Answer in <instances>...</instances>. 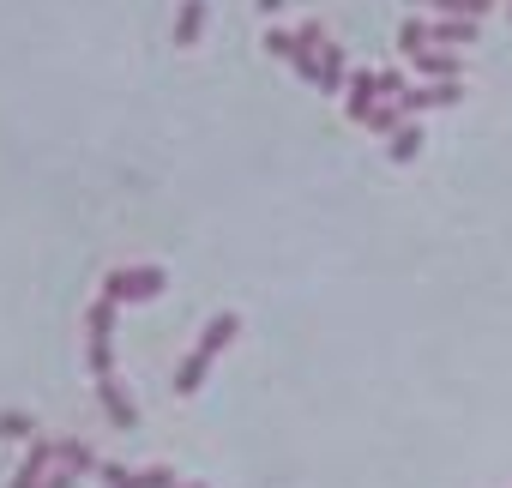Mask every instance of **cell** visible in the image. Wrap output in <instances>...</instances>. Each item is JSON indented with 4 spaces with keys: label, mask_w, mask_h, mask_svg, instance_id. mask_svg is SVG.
Wrapping results in <instances>:
<instances>
[{
    "label": "cell",
    "mask_w": 512,
    "mask_h": 488,
    "mask_svg": "<svg viewBox=\"0 0 512 488\" xmlns=\"http://www.w3.org/2000/svg\"><path fill=\"white\" fill-rule=\"evenodd\" d=\"M61 458V446H49V440H31V458H25V470L13 476V488H37L43 482V470Z\"/></svg>",
    "instance_id": "obj_9"
},
{
    "label": "cell",
    "mask_w": 512,
    "mask_h": 488,
    "mask_svg": "<svg viewBox=\"0 0 512 488\" xmlns=\"http://www.w3.org/2000/svg\"><path fill=\"white\" fill-rule=\"evenodd\" d=\"M235 332H241V320H235V314H211V320H205L199 344H193V350H187V362L175 368V392H181V398H193V392L205 386L211 362H217V356L229 350V338H235Z\"/></svg>",
    "instance_id": "obj_1"
},
{
    "label": "cell",
    "mask_w": 512,
    "mask_h": 488,
    "mask_svg": "<svg viewBox=\"0 0 512 488\" xmlns=\"http://www.w3.org/2000/svg\"><path fill=\"white\" fill-rule=\"evenodd\" d=\"M49 488H73V470H61V476H49Z\"/></svg>",
    "instance_id": "obj_19"
},
{
    "label": "cell",
    "mask_w": 512,
    "mask_h": 488,
    "mask_svg": "<svg viewBox=\"0 0 512 488\" xmlns=\"http://www.w3.org/2000/svg\"><path fill=\"white\" fill-rule=\"evenodd\" d=\"M428 7H440V13H452V19H482L494 0H428Z\"/></svg>",
    "instance_id": "obj_15"
},
{
    "label": "cell",
    "mask_w": 512,
    "mask_h": 488,
    "mask_svg": "<svg viewBox=\"0 0 512 488\" xmlns=\"http://www.w3.org/2000/svg\"><path fill=\"white\" fill-rule=\"evenodd\" d=\"M362 127H368V133H386V139H392V133L404 127V109H398V103H380V109H374V115H368Z\"/></svg>",
    "instance_id": "obj_14"
},
{
    "label": "cell",
    "mask_w": 512,
    "mask_h": 488,
    "mask_svg": "<svg viewBox=\"0 0 512 488\" xmlns=\"http://www.w3.org/2000/svg\"><path fill=\"white\" fill-rule=\"evenodd\" d=\"M428 31H434L428 19H404V25H398V49H404V55H422V49H428Z\"/></svg>",
    "instance_id": "obj_13"
},
{
    "label": "cell",
    "mask_w": 512,
    "mask_h": 488,
    "mask_svg": "<svg viewBox=\"0 0 512 488\" xmlns=\"http://www.w3.org/2000/svg\"><path fill=\"white\" fill-rule=\"evenodd\" d=\"M103 482H109V488H181V482H175V470H163V464H151V470L103 464Z\"/></svg>",
    "instance_id": "obj_6"
},
{
    "label": "cell",
    "mask_w": 512,
    "mask_h": 488,
    "mask_svg": "<svg viewBox=\"0 0 512 488\" xmlns=\"http://www.w3.org/2000/svg\"><path fill=\"white\" fill-rule=\"evenodd\" d=\"M374 109H380V73L374 67H350V79H344V115L362 127Z\"/></svg>",
    "instance_id": "obj_4"
},
{
    "label": "cell",
    "mask_w": 512,
    "mask_h": 488,
    "mask_svg": "<svg viewBox=\"0 0 512 488\" xmlns=\"http://www.w3.org/2000/svg\"><path fill=\"white\" fill-rule=\"evenodd\" d=\"M410 67H416L422 79H434V85H458V73H464V55H446V49H422V55H410Z\"/></svg>",
    "instance_id": "obj_7"
},
{
    "label": "cell",
    "mask_w": 512,
    "mask_h": 488,
    "mask_svg": "<svg viewBox=\"0 0 512 488\" xmlns=\"http://www.w3.org/2000/svg\"><path fill=\"white\" fill-rule=\"evenodd\" d=\"M85 326H91V374H97V386H109L115 380V302L103 296Z\"/></svg>",
    "instance_id": "obj_3"
},
{
    "label": "cell",
    "mask_w": 512,
    "mask_h": 488,
    "mask_svg": "<svg viewBox=\"0 0 512 488\" xmlns=\"http://www.w3.org/2000/svg\"><path fill=\"white\" fill-rule=\"evenodd\" d=\"M205 37V0H181V19H175V49H193Z\"/></svg>",
    "instance_id": "obj_10"
},
{
    "label": "cell",
    "mask_w": 512,
    "mask_h": 488,
    "mask_svg": "<svg viewBox=\"0 0 512 488\" xmlns=\"http://www.w3.org/2000/svg\"><path fill=\"white\" fill-rule=\"evenodd\" d=\"M97 392H103V410H109V422H115V428H133V422H139L133 398H127V392H121L115 380H109V386H97Z\"/></svg>",
    "instance_id": "obj_11"
},
{
    "label": "cell",
    "mask_w": 512,
    "mask_h": 488,
    "mask_svg": "<svg viewBox=\"0 0 512 488\" xmlns=\"http://www.w3.org/2000/svg\"><path fill=\"white\" fill-rule=\"evenodd\" d=\"M181 488H199V482H181Z\"/></svg>",
    "instance_id": "obj_21"
},
{
    "label": "cell",
    "mask_w": 512,
    "mask_h": 488,
    "mask_svg": "<svg viewBox=\"0 0 512 488\" xmlns=\"http://www.w3.org/2000/svg\"><path fill=\"white\" fill-rule=\"evenodd\" d=\"M464 43H476V19H440V25L428 31V49H446V55H458Z\"/></svg>",
    "instance_id": "obj_8"
},
{
    "label": "cell",
    "mask_w": 512,
    "mask_h": 488,
    "mask_svg": "<svg viewBox=\"0 0 512 488\" xmlns=\"http://www.w3.org/2000/svg\"><path fill=\"white\" fill-rule=\"evenodd\" d=\"M169 290V272L163 266H121V272H109V284H103V296L121 308V302H151V296H163Z\"/></svg>",
    "instance_id": "obj_2"
},
{
    "label": "cell",
    "mask_w": 512,
    "mask_h": 488,
    "mask_svg": "<svg viewBox=\"0 0 512 488\" xmlns=\"http://www.w3.org/2000/svg\"><path fill=\"white\" fill-rule=\"evenodd\" d=\"M458 103H464V85H410V91L398 97L404 121H416V115H428V109H458Z\"/></svg>",
    "instance_id": "obj_5"
},
{
    "label": "cell",
    "mask_w": 512,
    "mask_h": 488,
    "mask_svg": "<svg viewBox=\"0 0 512 488\" xmlns=\"http://www.w3.org/2000/svg\"><path fill=\"white\" fill-rule=\"evenodd\" d=\"M266 49H272V55H284V61H296V37H290V31H278V25L266 31Z\"/></svg>",
    "instance_id": "obj_17"
},
{
    "label": "cell",
    "mask_w": 512,
    "mask_h": 488,
    "mask_svg": "<svg viewBox=\"0 0 512 488\" xmlns=\"http://www.w3.org/2000/svg\"><path fill=\"white\" fill-rule=\"evenodd\" d=\"M386 151H392V163H410V157L422 151V127H416V121H404V127L386 139Z\"/></svg>",
    "instance_id": "obj_12"
},
{
    "label": "cell",
    "mask_w": 512,
    "mask_h": 488,
    "mask_svg": "<svg viewBox=\"0 0 512 488\" xmlns=\"http://www.w3.org/2000/svg\"><path fill=\"white\" fill-rule=\"evenodd\" d=\"M61 464H67L73 476H85V470H97V458H91V446H79V440H67V446H61Z\"/></svg>",
    "instance_id": "obj_16"
},
{
    "label": "cell",
    "mask_w": 512,
    "mask_h": 488,
    "mask_svg": "<svg viewBox=\"0 0 512 488\" xmlns=\"http://www.w3.org/2000/svg\"><path fill=\"white\" fill-rule=\"evenodd\" d=\"M0 434H13V440L31 434V416H25V410H7V416H0Z\"/></svg>",
    "instance_id": "obj_18"
},
{
    "label": "cell",
    "mask_w": 512,
    "mask_h": 488,
    "mask_svg": "<svg viewBox=\"0 0 512 488\" xmlns=\"http://www.w3.org/2000/svg\"><path fill=\"white\" fill-rule=\"evenodd\" d=\"M278 7H284V0H260V13H278Z\"/></svg>",
    "instance_id": "obj_20"
}]
</instances>
